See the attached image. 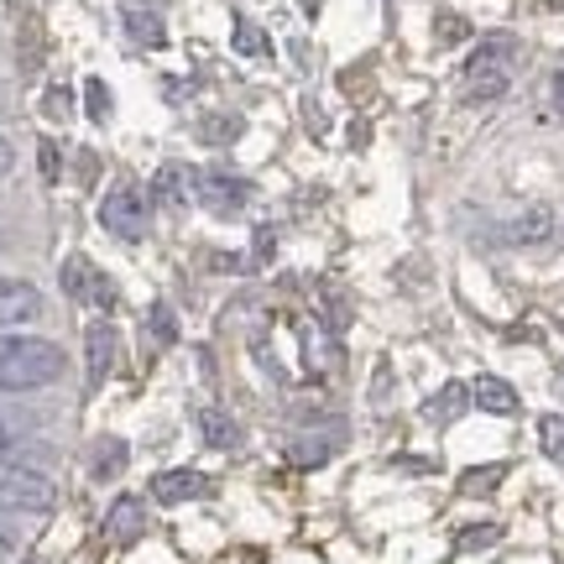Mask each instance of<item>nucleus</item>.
Here are the masks:
<instances>
[{
  "label": "nucleus",
  "mask_w": 564,
  "mask_h": 564,
  "mask_svg": "<svg viewBox=\"0 0 564 564\" xmlns=\"http://www.w3.org/2000/svg\"><path fill=\"white\" fill-rule=\"evenodd\" d=\"M63 345L37 335H0V392H37L63 377Z\"/></svg>",
  "instance_id": "f257e3e1"
},
{
  "label": "nucleus",
  "mask_w": 564,
  "mask_h": 564,
  "mask_svg": "<svg viewBox=\"0 0 564 564\" xmlns=\"http://www.w3.org/2000/svg\"><path fill=\"white\" fill-rule=\"evenodd\" d=\"M512 53H518V42H512V37L481 42V47H476V53L465 58L460 100H465V105L502 100V95H507V79H512Z\"/></svg>",
  "instance_id": "f03ea898"
},
{
  "label": "nucleus",
  "mask_w": 564,
  "mask_h": 564,
  "mask_svg": "<svg viewBox=\"0 0 564 564\" xmlns=\"http://www.w3.org/2000/svg\"><path fill=\"white\" fill-rule=\"evenodd\" d=\"M100 225L116 236V241H147V225H152V209L141 199L137 183H110L100 199Z\"/></svg>",
  "instance_id": "7ed1b4c3"
},
{
  "label": "nucleus",
  "mask_w": 564,
  "mask_h": 564,
  "mask_svg": "<svg viewBox=\"0 0 564 564\" xmlns=\"http://www.w3.org/2000/svg\"><path fill=\"white\" fill-rule=\"evenodd\" d=\"M188 194L209 209V215H241L251 204V183L230 167H194L188 173Z\"/></svg>",
  "instance_id": "20e7f679"
},
{
  "label": "nucleus",
  "mask_w": 564,
  "mask_h": 564,
  "mask_svg": "<svg viewBox=\"0 0 564 564\" xmlns=\"http://www.w3.org/2000/svg\"><path fill=\"white\" fill-rule=\"evenodd\" d=\"M58 502V491L47 476L21 470V465H0V512H47Z\"/></svg>",
  "instance_id": "39448f33"
},
{
  "label": "nucleus",
  "mask_w": 564,
  "mask_h": 564,
  "mask_svg": "<svg viewBox=\"0 0 564 564\" xmlns=\"http://www.w3.org/2000/svg\"><path fill=\"white\" fill-rule=\"evenodd\" d=\"M63 293H68L74 303L105 308V314L116 308V288H110V278H105V272L89 262V257H79V251H74L68 262H63Z\"/></svg>",
  "instance_id": "423d86ee"
},
{
  "label": "nucleus",
  "mask_w": 564,
  "mask_h": 564,
  "mask_svg": "<svg viewBox=\"0 0 564 564\" xmlns=\"http://www.w3.org/2000/svg\"><path fill=\"white\" fill-rule=\"evenodd\" d=\"M147 497L158 507L199 502V497H209V476H204V470H188V465H173V470H158V476H152Z\"/></svg>",
  "instance_id": "0eeeda50"
},
{
  "label": "nucleus",
  "mask_w": 564,
  "mask_h": 564,
  "mask_svg": "<svg viewBox=\"0 0 564 564\" xmlns=\"http://www.w3.org/2000/svg\"><path fill=\"white\" fill-rule=\"evenodd\" d=\"M121 361V340H116V324L110 319H95L84 329V366H89V392H100L105 377L116 371Z\"/></svg>",
  "instance_id": "6e6552de"
},
{
  "label": "nucleus",
  "mask_w": 564,
  "mask_h": 564,
  "mask_svg": "<svg viewBox=\"0 0 564 564\" xmlns=\"http://www.w3.org/2000/svg\"><path fill=\"white\" fill-rule=\"evenodd\" d=\"M147 533V502L141 497H116L110 512H105V539L116 549H131Z\"/></svg>",
  "instance_id": "1a4fd4ad"
},
{
  "label": "nucleus",
  "mask_w": 564,
  "mask_h": 564,
  "mask_svg": "<svg viewBox=\"0 0 564 564\" xmlns=\"http://www.w3.org/2000/svg\"><path fill=\"white\" fill-rule=\"evenodd\" d=\"M470 403L481 408V413H491V419H518V413H523L518 387L502 382V377H491V371H481V377L470 382Z\"/></svg>",
  "instance_id": "9d476101"
},
{
  "label": "nucleus",
  "mask_w": 564,
  "mask_h": 564,
  "mask_svg": "<svg viewBox=\"0 0 564 564\" xmlns=\"http://www.w3.org/2000/svg\"><path fill=\"white\" fill-rule=\"evenodd\" d=\"M42 314V293L32 282H17V278H0V329L11 324H32Z\"/></svg>",
  "instance_id": "9b49d317"
},
{
  "label": "nucleus",
  "mask_w": 564,
  "mask_h": 564,
  "mask_svg": "<svg viewBox=\"0 0 564 564\" xmlns=\"http://www.w3.org/2000/svg\"><path fill=\"white\" fill-rule=\"evenodd\" d=\"M554 236V215H549L544 204H528V209H518L512 220L502 225V241L507 246H539Z\"/></svg>",
  "instance_id": "f8f14e48"
},
{
  "label": "nucleus",
  "mask_w": 564,
  "mask_h": 564,
  "mask_svg": "<svg viewBox=\"0 0 564 564\" xmlns=\"http://www.w3.org/2000/svg\"><path fill=\"white\" fill-rule=\"evenodd\" d=\"M194 429H199V440L209 444V449H236V444H241V423L215 403L194 408Z\"/></svg>",
  "instance_id": "ddd939ff"
},
{
  "label": "nucleus",
  "mask_w": 564,
  "mask_h": 564,
  "mask_svg": "<svg viewBox=\"0 0 564 564\" xmlns=\"http://www.w3.org/2000/svg\"><path fill=\"white\" fill-rule=\"evenodd\" d=\"M345 444V429H329V434H308V440H293L288 449H282V460L299 465V470H314V465H324L335 449Z\"/></svg>",
  "instance_id": "4468645a"
},
{
  "label": "nucleus",
  "mask_w": 564,
  "mask_h": 564,
  "mask_svg": "<svg viewBox=\"0 0 564 564\" xmlns=\"http://www.w3.org/2000/svg\"><path fill=\"white\" fill-rule=\"evenodd\" d=\"M32 460H47V444H37L26 429H17V423H0V465L32 470Z\"/></svg>",
  "instance_id": "2eb2a0df"
},
{
  "label": "nucleus",
  "mask_w": 564,
  "mask_h": 564,
  "mask_svg": "<svg viewBox=\"0 0 564 564\" xmlns=\"http://www.w3.org/2000/svg\"><path fill=\"white\" fill-rule=\"evenodd\" d=\"M465 408H470V387H465V382H444L440 392L423 403V419L434 423V429H449V423L460 419Z\"/></svg>",
  "instance_id": "dca6fc26"
},
{
  "label": "nucleus",
  "mask_w": 564,
  "mask_h": 564,
  "mask_svg": "<svg viewBox=\"0 0 564 564\" xmlns=\"http://www.w3.org/2000/svg\"><path fill=\"white\" fill-rule=\"evenodd\" d=\"M126 460H131V444L116 440V434H105V440H95V449H89V476H95V481H116L126 470Z\"/></svg>",
  "instance_id": "f3484780"
},
{
  "label": "nucleus",
  "mask_w": 564,
  "mask_h": 564,
  "mask_svg": "<svg viewBox=\"0 0 564 564\" xmlns=\"http://www.w3.org/2000/svg\"><path fill=\"white\" fill-rule=\"evenodd\" d=\"M121 17H126V32H131L141 47H162V42H167V26H162V17L152 11V6H141V0H126Z\"/></svg>",
  "instance_id": "a211bd4d"
},
{
  "label": "nucleus",
  "mask_w": 564,
  "mask_h": 564,
  "mask_svg": "<svg viewBox=\"0 0 564 564\" xmlns=\"http://www.w3.org/2000/svg\"><path fill=\"white\" fill-rule=\"evenodd\" d=\"M152 199H162V209H173V215L188 209V199H194V194H188V173H183V167H158Z\"/></svg>",
  "instance_id": "6ab92c4d"
},
{
  "label": "nucleus",
  "mask_w": 564,
  "mask_h": 564,
  "mask_svg": "<svg viewBox=\"0 0 564 564\" xmlns=\"http://www.w3.org/2000/svg\"><path fill=\"white\" fill-rule=\"evenodd\" d=\"M230 47H236V53H246V58H267V53H272V42H267V32L257 26V21H246V17H236Z\"/></svg>",
  "instance_id": "aec40b11"
},
{
  "label": "nucleus",
  "mask_w": 564,
  "mask_h": 564,
  "mask_svg": "<svg viewBox=\"0 0 564 564\" xmlns=\"http://www.w3.org/2000/svg\"><path fill=\"white\" fill-rule=\"evenodd\" d=\"M502 481H507V465H476V470L460 476V497H491Z\"/></svg>",
  "instance_id": "412c9836"
},
{
  "label": "nucleus",
  "mask_w": 564,
  "mask_h": 564,
  "mask_svg": "<svg viewBox=\"0 0 564 564\" xmlns=\"http://www.w3.org/2000/svg\"><path fill=\"white\" fill-rule=\"evenodd\" d=\"M539 449L549 455V465L564 470V413H544L539 419Z\"/></svg>",
  "instance_id": "4be33fe9"
},
{
  "label": "nucleus",
  "mask_w": 564,
  "mask_h": 564,
  "mask_svg": "<svg viewBox=\"0 0 564 564\" xmlns=\"http://www.w3.org/2000/svg\"><path fill=\"white\" fill-rule=\"evenodd\" d=\"M147 335H152L158 350H167V345L178 340V319H173V308H167V303H152V308H147Z\"/></svg>",
  "instance_id": "5701e85b"
},
{
  "label": "nucleus",
  "mask_w": 564,
  "mask_h": 564,
  "mask_svg": "<svg viewBox=\"0 0 564 564\" xmlns=\"http://www.w3.org/2000/svg\"><path fill=\"white\" fill-rule=\"evenodd\" d=\"M194 137H199L204 147H225V141L241 137V116H209V121L194 126Z\"/></svg>",
  "instance_id": "b1692460"
},
{
  "label": "nucleus",
  "mask_w": 564,
  "mask_h": 564,
  "mask_svg": "<svg viewBox=\"0 0 564 564\" xmlns=\"http://www.w3.org/2000/svg\"><path fill=\"white\" fill-rule=\"evenodd\" d=\"M497 539H502V528L497 523H470V528L455 533V549H460V554H476V549H491Z\"/></svg>",
  "instance_id": "393cba45"
},
{
  "label": "nucleus",
  "mask_w": 564,
  "mask_h": 564,
  "mask_svg": "<svg viewBox=\"0 0 564 564\" xmlns=\"http://www.w3.org/2000/svg\"><path fill=\"white\" fill-rule=\"evenodd\" d=\"M84 110H89V121H110V89H105V79H84Z\"/></svg>",
  "instance_id": "a878e982"
},
{
  "label": "nucleus",
  "mask_w": 564,
  "mask_h": 564,
  "mask_svg": "<svg viewBox=\"0 0 564 564\" xmlns=\"http://www.w3.org/2000/svg\"><path fill=\"white\" fill-rule=\"evenodd\" d=\"M47 116H53V121H68V116H74V100H68V89H47Z\"/></svg>",
  "instance_id": "bb28decb"
},
{
  "label": "nucleus",
  "mask_w": 564,
  "mask_h": 564,
  "mask_svg": "<svg viewBox=\"0 0 564 564\" xmlns=\"http://www.w3.org/2000/svg\"><path fill=\"white\" fill-rule=\"evenodd\" d=\"M465 32H470V26H465L460 17H444V21H440V37H444V42H460Z\"/></svg>",
  "instance_id": "cd10ccee"
},
{
  "label": "nucleus",
  "mask_w": 564,
  "mask_h": 564,
  "mask_svg": "<svg viewBox=\"0 0 564 564\" xmlns=\"http://www.w3.org/2000/svg\"><path fill=\"white\" fill-rule=\"evenodd\" d=\"M42 178H58V147L42 141Z\"/></svg>",
  "instance_id": "c85d7f7f"
},
{
  "label": "nucleus",
  "mask_w": 564,
  "mask_h": 564,
  "mask_svg": "<svg viewBox=\"0 0 564 564\" xmlns=\"http://www.w3.org/2000/svg\"><path fill=\"white\" fill-rule=\"evenodd\" d=\"M398 470H419V476H429V470H434V460H413V455H403V460H398Z\"/></svg>",
  "instance_id": "c756f323"
},
{
  "label": "nucleus",
  "mask_w": 564,
  "mask_h": 564,
  "mask_svg": "<svg viewBox=\"0 0 564 564\" xmlns=\"http://www.w3.org/2000/svg\"><path fill=\"white\" fill-rule=\"evenodd\" d=\"M11 162H17V158H11V147H6V141H0V178H6V173H11Z\"/></svg>",
  "instance_id": "7c9ffc66"
},
{
  "label": "nucleus",
  "mask_w": 564,
  "mask_h": 564,
  "mask_svg": "<svg viewBox=\"0 0 564 564\" xmlns=\"http://www.w3.org/2000/svg\"><path fill=\"white\" fill-rule=\"evenodd\" d=\"M554 105L564 110V74H554Z\"/></svg>",
  "instance_id": "2f4dec72"
},
{
  "label": "nucleus",
  "mask_w": 564,
  "mask_h": 564,
  "mask_svg": "<svg viewBox=\"0 0 564 564\" xmlns=\"http://www.w3.org/2000/svg\"><path fill=\"white\" fill-rule=\"evenodd\" d=\"M303 11H308V17H319V0H299Z\"/></svg>",
  "instance_id": "473e14b6"
},
{
  "label": "nucleus",
  "mask_w": 564,
  "mask_h": 564,
  "mask_svg": "<svg viewBox=\"0 0 564 564\" xmlns=\"http://www.w3.org/2000/svg\"><path fill=\"white\" fill-rule=\"evenodd\" d=\"M21 564H47V560H21Z\"/></svg>",
  "instance_id": "72a5a7b5"
},
{
  "label": "nucleus",
  "mask_w": 564,
  "mask_h": 564,
  "mask_svg": "<svg viewBox=\"0 0 564 564\" xmlns=\"http://www.w3.org/2000/svg\"><path fill=\"white\" fill-rule=\"evenodd\" d=\"M560 329H564V324H560Z\"/></svg>",
  "instance_id": "f704fd0d"
}]
</instances>
